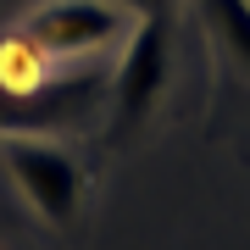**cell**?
I'll return each instance as SVG.
<instances>
[{"label":"cell","instance_id":"cell-1","mask_svg":"<svg viewBox=\"0 0 250 250\" xmlns=\"http://www.w3.org/2000/svg\"><path fill=\"white\" fill-rule=\"evenodd\" d=\"M128 28H134V11L123 0H39L11 34L45 67H62V62H89V56L123 45Z\"/></svg>","mask_w":250,"mask_h":250},{"label":"cell","instance_id":"cell-6","mask_svg":"<svg viewBox=\"0 0 250 250\" xmlns=\"http://www.w3.org/2000/svg\"><path fill=\"white\" fill-rule=\"evenodd\" d=\"M123 6L139 17V11H167V0H123Z\"/></svg>","mask_w":250,"mask_h":250},{"label":"cell","instance_id":"cell-4","mask_svg":"<svg viewBox=\"0 0 250 250\" xmlns=\"http://www.w3.org/2000/svg\"><path fill=\"white\" fill-rule=\"evenodd\" d=\"M100 95H111L106 72H72V78H39L28 89L0 83V134H56V128L78 123Z\"/></svg>","mask_w":250,"mask_h":250},{"label":"cell","instance_id":"cell-3","mask_svg":"<svg viewBox=\"0 0 250 250\" xmlns=\"http://www.w3.org/2000/svg\"><path fill=\"white\" fill-rule=\"evenodd\" d=\"M0 167L17 195L45 217L50 228H72L83 206V167L45 134H0Z\"/></svg>","mask_w":250,"mask_h":250},{"label":"cell","instance_id":"cell-5","mask_svg":"<svg viewBox=\"0 0 250 250\" xmlns=\"http://www.w3.org/2000/svg\"><path fill=\"white\" fill-rule=\"evenodd\" d=\"M200 17L223 45V56L250 78V0H200Z\"/></svg>","mask_w":250,"mask_h":250},{"label":"cell","instance_id":"cell-2","mask_svg":"<svg viewBox=\"0 0 250 250\" xmlns=\"http://www.w3.org/2000/svg\"><path fill=\"white\" fill-rule=\"evenodd\" d=\"M167 78H172V17L167 11H139L123 39L111 95H106L117 111V134H134L145 117H156L161 95H167Z\"/></svg>","mask_w":250,"mask_h":250}]
</instances>
